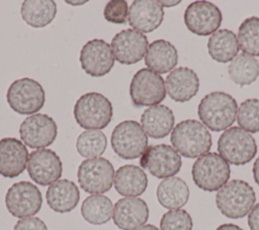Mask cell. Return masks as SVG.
<instances>
[{
	"mask_svg": "<svg viewBox=\"0 0 259 230\" xmlns=\"http://www.w3.org/2000/svg\"><path fill=\"white\" fill-rule=\"evenodd\" d=\"M237 101L229 93L213 91L202 97L197 113L201 123L213 132L228 130L237 118Z\"/></svg>",
	"mask_w": 259,
	"mask_h": 230,
	"instance_id": "cell-1",
	"label": "cell"
},
{
	"mask_svg": "<svg viewBox=\"0 0 259 230\" xmlns=\"http://www.w3.org/2000/svg\"><path fill=\"white\" fill-rule=\"evenodd\" d=\"M173 148L186 158L200 157L211 148V136L207 128L196 120L178 123L170 137Z\"/></svg>",
	"mask_w": 259,
	"mask_h": 230,
	"instance_id": "cell-2",
	"label": "cell"
},
{
	"mask_svg": "<svg viewBox=\"0 0 259 230\" xmlns=\"http://www.w3.org/2000/svg\"><path fill=\"white\" fill-rule=\"evenodd\" d=\"M256 195L245 180L228 181L215 195V204L220 212L231 219H240L250 213L254 207Z\"/></svg>",
	"mask_w": 259,
	"mask_h": 230,
	"instance_id": "cell-3",
	"label": "cell"
},
{
	"mask_svg": "<svg viewBox=\"0 0 259 230\" xmlns=\"http://www.w3.org/2000/svg\"><path fill=\"white\" fill-rule=\"evenodd\" d=\"M113 108L110 100L101 93L81 95L74 105L76 123L86 130H102L111 122Z\"/></svg>",
	"mask_w": 259,
	"mask_h": 230,
	"instance_id": "cell-4",
	"label": "cell"
},
{
	"mask_svg": "<svg viewBox=\"0 0 259 230\" xmlns=\"http://www.w3.org/2000/svg\"><path fill=\"white\" fill-rule=\"evenodd\" d=\"M191 174L194 183L200 189L215 191L228 182L231 169L229 163L220 154L208 152L194 161Z\"/></svg>",
	"mask_w": 259,
	"mask_h": 230,
	"instance_id": "cell-5",
	"label": "cell"
},
{
	"mask_svg": "<svg viewBox=\"0 0 259 230\" xmlns=\"http://www.w3.org/2000/svg\"><path fill=\"white\" fill-rule=\"evenodd\" d=\"M218 151L228 163L244 165L255 157L257 144L250 133L240 127H232L220 136Z\"/></svg>",
	"mask_w": 259,
	"mask_h": 230,
	"instance_id": "cell-6",
	"label": "cell"
},
{
	"mask_svg": "<svg viewBox=\"0 0 259 230\" xmlns=\"http://www.w3.org/2000/svg\"><path fill=\"white\" fill-rule=\"evenodd\" d=\"M6 99L13 111L19 114H32L42 108L46 102V92L36 80L23 77L10 84Z\"/></svg>",
	"mask_w": 259,
	"mask_h": 230,
	"instance_id": "cell-7",
	"label": "cell"
},
{
	"mask_svg": "<svg viewBox=\"0 0 259 230\" xmlns=\"http://www.w3.org/2000/svg\"><path fill=\"white\" fill-rule=\"evenodd\" d=\"M110 143L117 156L132 160L144 154L148 148V136L138 122L127 120L113 129Z\"/></svg>",
	"mask_w": 259,
	"mask_h": 230,
	"instance_id": "cell-8",
	"label": "cell"
},
{
	"mask_svg": "<svg viewBox=\"0 0 259 230\" xmlns=\"http://www.w3.org/2000/svg\"><path fill=\"white\" fill-rule=\"evenodd\" d=\"M130 95L136 107L158 105L166 97L165 81L149 68H142L132 78Z\"/></svg>",
	"mask_w": 259,
	"mask_h": 230,
	"instance_id": "cell-9",
	"label": "cell"
},
{
	"mask_svg": "<svg viewBox=\"0 0 259 230\" xmlns=\"http://www.w3.org/2000/svg\"><path fill=\"white\" fill-rule=\"evenodd\" d=\"M114 168L109 160L103 157L85 159L77 171L80 187L92 195H101L108 191L113 183Z\"/></svg>",
	"mask_w": 259,
	"mask_h": 230,
	"instance_id": "cell-10",
	"label": "cell"
},
{
	"mask_svg": "<svg viewBox=\"0 0 259 230\" xmlns=\"http://www.w3.org/2000/svg\"><path fill=\"white\" fill-rule=\"evenodd\" d=\"M42 204L41 193L38 187L29 181L13 183L5 196V205L8 212L16 218H27L39 212Z\"/></svg>",
	"mask_w": 259,
	"mask_h": 230,
	"instance_id": "cell-11",
	"label": "cell"
},
{
	"mask_svg": "<svg viewBox=\"0 0 259 230\" xmlns=\"http://www.w3.org/2000/svg\"><path fill=\"white\" fill-rule=\"evenodd\" d=\"M140 164L157 178H168L177 174L182 161L179 153L170 145L149 146L141 156Z\"/></svg>",
	"mask_w": 259,
	"mask_h": 230,
	"instance_id": "cell-12",
	"label": "cell"
},
{
	"mask_svg": "<svg viewBox=\"0 0 259 230\" xmlns=\"http://www.w3.org/2000/svg\"><path fill=\"white\" fill-rule=\"evenodd\" d=\"M223 20L221 10L208 1H194L184 12V23L196 35L207 36L219 30Z\"/></svg>",
	"mask_w": 259,
	"mask_h": 230,
	"instance_id": "cell-13",
	"label": "cell"
},
{
	"mask_svg": "<svg viewBox=\"0 0 259 230\" xmlns=\"http://www.w3.org/2000/svg\"><path fill=\"white\" fill-rule=\"evenodd\" d=\"M58 128L53 118L45 113H34L20 124L19 135L21 141L31 149L46 148L57 138Z\"/></svg>",
	"mask_w": 259,
	"mask_h": 230,
	"instance_id": "cell-14",
	"label": "cell"
},
{
	"mask_svg": "<svg viewBox=\"0 0 259 230\" xmlns=\"http://www.w3.org/2000/svg\"><path fill=\"white\" fill-rule=\"evenodd\" d=\"M79 61L82 69L91 77H102L114 66L111 46L101 39L88 41L80 51Z\"/></svg>",
	"mask_w": 259,
	"mask_h": 230,
	"instance_id": "cell-15",
	"label": "cell"
},
{
	"mask_svg": "<svg viewBox=\"0 0 259 230\" xmlns=\"http://www.w3.org/2000/svg\"><path fill=\"white\" fill-rule=\"evenodd\" d=\"M26 169L35 183L45 186L59 180L63 172V163L55 151L44 148L29 154Z\"/></svg>",
	"mask_w": 259,
	"mask_h": 230,
	"instance_id": "cell-16",
	"label": "cell"
},
{
	"mask_svg": "<svg viewBox=\"0 0 259 230\" xmlns=\"http://www.w3.org/2000/svg\"><path fill=\"white\" fill-rule=\"evenodd\" d=\"M111 50L114 59L122 65L140 62L149 47L147 36L135 29L127 28L117 32L111 40Z\"/></svg>",
	"mask_w": 259,
	"mask_h": 230,
	"instance_id": "cell-17",
	"label": "cell"
},
{
	"mask_svg": "<svg viewBox=\"0 0 259 230\" xmlns=\"http://www.w3.org/2000/svg\"><path fill=\"white\" fill-rule=\"evenodd\" d=\"M148 218V205L140 198H122L114 204L112 219L117 228L121 230H135L143 226Z\"/></svg>",
	"mask_w": 259,
	"mask_h": 230,
	"instance_id": "cell-18",
	"label": "cell"
},
{
	"mask_svg": "<svg viewBox=\"0 0 259 230\" xmlns=\"http://www.w3.org/2000/svg\"><path fill=\"white\" fill-rule=\"evenodd\" d=\"M28 151L16 138L6 137L0 140V175L13 178L20 175L27 166Z\"/></svg>",
	"mask_w": 259,
	"mask_h": 230,
	"instance_id": "cell-19",
	"label": "cell"
},
{
	"mask_svg": "<svg viewBox=\"0 0 259 230\" xmlns=\"http://www.w3.org/2000/svg\"><path fill=\"white\" fill-rule=\"evenodd\" d=\"M163 18V7L156 0H135L128 9V24L142 33L157 29Z\"/></svg>",
	"mask_w": 259,
	"mask_h": 230,
	"instance_id": "cell-20",
	"label": "cell"
},
{
	"mask_svg": "<svg viewBox=\"0 0 259 230\" xmlns=\"http://www.w3.org/2000/svg\"><path fill=\"white\" fill-rule=\"evenodd\" d=\"M165 87L171 99L176 102H186L197 94L199 78L192 69L178 67L167 75Z\"/></svg>",
	"mask_w": 259,
	"mask_h": 230,
	"instance_id": "cell-21",
	"label": "cell"
},
{
	"mask_svg": "<svg viewBox=\"0 0 259 230\" xmlns=\"http://www.w3.org/2000/svg\"><path fill=\"white\" fill-rule=\"evenodd\" d=\"M174 113L166 105L150 106L141 116V126L153 139H162L170 134L174 127Z\"/></svg>",
	"mask_w": 259,
	"mask_h": 230,
	"instance_id": "cell-22",
	"label": "cell"
},
{
	"mask_svg": "<svg viewBox=\"0 0 259 230\" xmlns=\"http://www.w3.org/2000/svg\"><path fill=\"white\" fill-rule=\"evenodd\" d=\"M46 199L47 204L53 211L69 213L77 207L80 200V191L74 181L59 179L49 186Z\"/></svg>",
	"mask_w": 259,
	"mask_h": 230,
	"instance_id": "cell-23",
	"label": "cell"
},
{
	"mask_svg": "<svg viewBox=\"0 0 259 230\" xmlns=\"http://www.w3.org/2000/svg\"><path fill=\"white\" fill-rule=\"evenodd\" d=\"M178 62L176 48L166 40H156L151 43L145 55L146 66L157 74H165L174 70Z\"/></svg>",
	"mask_w": 259,
	"mask_h": 230,
	"instance_id": "cell-24",
	"label": "cell"
},
{
	"mask_svg": "<svg viewBox=\"0 0 259 230\" xmlns=\"http://www.w3.org/2000/svg\"><path fill=\"white\" fill-rule=\"evenodd\" d=\"M113 184L119 195L124 197H138L146 190L148 177L141 167L126 164L120 166L115 171Z\"/></svg>",
	"mask_w": 259,
	"mask_h": 230,
	"instance_id": "cell-25",
	"label": "cell"
},
{
	"mask_svg": "<svg viewBox=\"0 0 259 230\" xmlns=\"http://www.w3.org/2000/svg\"><path fill=\"white\" fill-rule=\"evenodd\" d=\"M156 196L162 207L169 210H176L187 203L189 188L183 179L172 176L163 179L158 184Z\"/></svg>",
	"mask_w": 259,
	"mask_h": 230,
	"instance_id": "cell-26",
	"label": "cell"
},
{
	"mask_svg": "<svg viewBox=\"0 0 259 230\" xmlns=\"http://www.w3.org/2000/svg\"><path fill=\"white\" fill-rule=\"evenodd\" d=\"M239 50L237 35L227 28L217 30L207 41L208 54L219 63L231 62L238 55Z\"/></svg>",
	"mask_w": 259,
	"mask_h": 230,
	"instance_id": "cell-27",
	"label": "cell"
},
{
	"mask_svg": "<svg viewBox=\"0 0 259 230\" xmlns=\"http://www.w3.org/2000/svg\"><path fill=\"white\" fill-rule=\"evenodd\" d=\"M57 13L53 0H25L20 7L22 19L31 27L40 28L50 24Z\"/></svg>",
	"mask_w": 259,
	"mask_h": 230,
	"instance_id": "cell-28",
	"label": "cell"
},
{
	"mask_svg": "<svg viewBox=\"0 0 259 230\" xmlns=\"http://www.w3.org/2000/svg\"><path fill=\"white\" fill-rule=\"evenodd\" d=\"M228 73L231 80L243 87L255 82L259 77V62L248 54H238L229 64Z\"/></svg>",
	"mask_w": 259,
	"mask_h": 230,
	"instance_id": "cell-29",
	"label": "cell"
},
{
	"mask_svg": "<svg viewBox=\"0 0 259 230\" xmlns=\"http://www.w3.org/2000/svg\"><path fill=\"white\" fill-rule=\"evenodd\" d=\"M113 206L109 198L103 195H91L81 205L83 219L92 225L107 223L112 217Z\"/></svg>",
	"mask_w": 259,
	"mask_h": 230,
	"instance_id": "cell-30",
	"label": "cell"
},
{
	"mask_svg": "<svg viewBox=\"0 0 259 230\" xmlns=\"http://www.w3.org/2000/svg\"><path fill=\"white\" fill-rule=\"evenodd\" d=\"M107 146V139L100 130H85L76 141L77 152L84 158H96L102 155Z\"/></svg>",
	"mask_w": 259,
	"mask_h": 230,
	"instance_id": "cell-31",
	"label": "cell"
},
{
	"mask_svg": "<svg viewBox=\"0 0 259 230\" xmlns=\"http://www.w3.org/2000/svg\"><path fill=\"white\" fill-rule=\"evenodd\" d=\"M239 48L250 56H259V17L246 18L238 29Z\"/></svg>",
	"mask_w": 259,
	"mask_h": 230,
	"instance_id": "cell-32",
	"label": "cell"
},
{
	"mask_svg": "<svg viewBox=\"0 0 259 230\" xmlns=\"http://www.w3.org/2000/svg\"><path fill=\"white\" fill-rule=\"evenodd\" d=\"M237 122L248 133H259V99L249 98L243 101L237 110Z\"/></svg>",
	"mask_w": 259,
	"mask_h": 230,
	"instance_id": "cell-33",
	"label": "cell"
},
{
	"mask_svg": "<svg viewBox=\"0 0 259 230\" xmlns=\"http://www.w3.org/2000/svg\"><path fill=\"white\" fill-rule=\"evenodd\" d=\"M192 218L183 209L170 210L160 220L161 230H192Z\"/></svg>",
	"mask_w": 259,
	"mask_h": 230,
	"instance_id": "cell-34",
	"label": "cell"
},
{
	"mask_svg": "<svg viewBox=\"0 0 259 230\" xmlns=\"http://www.w3.org/2000/svg\"><path fill=\"white\" fill-rule=\"evenodd\" d=\"M128 15V6L125 0L108 1L103 9L105 20L111 23H125Z\"/></svg>",
	"mask_w": 259,
	"mask_h": 230,
	"instance_id": "cell-35",
	"label": "cell"
},
{
	"mask_svg": "<svg viewBox=\"0 0 259 230\" xmlns=\"http://www.w3.org/2000/svg\"><path fill=\"white\" fill-rule=\"evenodd\" d=\"M13 230H48L46 223L37 217H27L19 219Z\"/></svg>",
	"mask_w": 259,
	"mask_h": 230,
	"instance_id": "cell-36",
	"label": "cell"
},
{
	"mask_svg": "<svg viewBox=\"0 0 259 230\" xmlns=\"http://www.w3.org/2000/svg\"><path fill=\"white\" fill-rule=\"evenodd\" d=\"M248 225L251 230H259V203L248 214Z\"/></svg>",
	"mask_w": 259,
	"mask_h": 230,
	"instance_id": "cell-37",
	"label": "cell"
},
{
	"mask_svg": "<svg viewBox=\"0 0 259 230\" xmlns=\"http://www.w3.org/2000/svg\"><path fill=\"white\" fill-rule=\"evenodd\" d=\"M215 230H243L241 227H239L236 224H232V223H226V224H222L220 225Z\"/></svg>",
	"mask_w": 259,
	"mask_h": 230,
	"instance_id": "cell-38",
	"label": "cell"
},
{
	"mask_svg": "<svg viewBox=\"0 0 259 230\" xmlns=\"http://www.w3.org/2000/svg\"><path fill=\"white\" fill-rule=\"evenodd\" d=\"M253 177H254V180L255 182L259 185V157L255 160L254 164H253Z\"/></svg>",
	"mask_w": 259,
	"mask_h": 230,
	"instance_id": "cell-39",
	"label": "cell"
},
{
	"mask_svg": "<svg viewBox=\"0 0 259 230\" xmlns=\"http://www.w3.org/2000/svg\"><path fill=\"white\" fill-rule=\"evenodd\" d=\"M180 0H176V1H159V3L161 4L162 7H172V6H176L178 4H180Z\"/></svg>",
	"mask_w": 259,
	"mask_h": 230,
	"instance_id": "cell-40",
	"label": "cell"
},
{
	"mask_svg": "<svg viewBox=\"0 0 259 230\" xmlns=\"http://www.w3.org/2000/svg\"><path fill=\"white\" fill-rule=\"evenodd\" d=\"M135 230H159V229L156 226L152 225V224H146V225H143V226H141V227H139Z\"/></svg>",
	"mask_w": 259,
	"mask_h": 230,
	"instance_id": "cell-41",
	"label": "cell"
},
{
	"mask_svg": "<svg viewBox=\"0 0 259 230\" xmlns=\"http://www.w3.org/2000/svg\"><path fill=\"white\" fill-rule=\"evenodd\" d=\"M87 1H66V3L68 4H72L74 6L76 5H82V4H85Z\"/></svg>",
	"mask_w": 259,
	"mask_h": 230,
	"instance_id": "cell-42",
	"label": "cell"
}]
</instances>
